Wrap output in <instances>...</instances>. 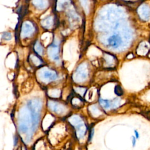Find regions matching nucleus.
Instances as JSON below:
<instances>
[{"instance_id":"nucleus-1","label":"nucleus","mask_w":150,"mask_h":150,"mask_svg":"<svg viewBox=\"0 0 150 150\" xmlns=\"http://www.w3.org/2000/svg\"><path fill=\"white\" fill-rule=\"evenodd\" d=\"M43 102L39 98H32L19 110L18 118V131L25 135V139L29 141L36 129L40 116Z\"/></svg>"},{"instance_id":"nucleus-2","label":"nucleus","mask_w":150,"mask_h":150,"mask_svg":"<svg viewBox=\"0 0 150 150\" xmlns=\"http://www.w3.org/2000/svg\"><path fill=\"white\" fill-rule=\"evenodd\" d=\"M69 121L74 127L78 138H83L86 134L87 127L82 118L79 115H73L69 118Z\"/></svg>"},{"instance_id":"nucleus-3","label":"nucleus","mask_w":150,"mask_h":150,"mask_svg":"<svg viewBox=\"0 0 150 150\" xmlns=\"http://www.w3.org/2000/svg\"><path fill=\"white\" fill-rule=\"evenodd\" d=\"M38 77L40 81L44 83L54 81L59 79L57 73L54 70L47 67L40 69L38 71Z\"/></svg>"},{"instance_id":"nucleus-4","label":"nucleus","mask_w":150,"mask_h":150,"mask_svg":"<svg viewBox=\"0 0 150 150\" xmlns=\"http://www.w3.org/2000/svg\"><path fill=\"white\" fill-rule=\"evenodd\" d=\"M88 69L86 63L81 64L77 68L73 75V79L74 82L82 83L88 77Z\"/></svg>"},{"instance_id":"nucleus-5","label":"nucleus","mask_w":150,"mask_h":150,"mask_svg":"<svg viewBox=\"0 0 150 150\" xmlns=\"http://www.w3.org/2000/svg\"><path fill=\"white\" fill-rule=\"evenodd\" d=\"M47 105L49 110L51 111L58 115H63L67 112L66 107L59 102L50 100L48 101Z\"/></svg>"},{"instance_id":"nucleus-6","label":"nucleus","mask_w":150,"mask_h":150,"mask_svg":"<svg viewBox=\"0 0 150 150\" xmlns=\"http://www.w3.org/2000/svg\"><path fill=\"white\" fill-rule=\"evenodd\" d=\"M47 53L49 57L55 62H60L59 46L58 43L53 42L47 49Z\"/></svg>"},{"instance_id":"nucleus-7","label":"nucleus","mask_w":150,"mask_h":150,"mask_svg":"<svg viewBox=\"0 0 150 150\" xmlns=\"http://www.w3.org/2000/svg\"><path fill=\"white\" fill-rule=\"evenodd\" d=\"M35 29L33 25L29 22H25L21 28V36L22 38L30 36L34 32Z\"/></svg>"},{"instance_id":"nucleus-8","label":"nucleus","mask_w":150,"mask_h":150,"mask_svg":"<svg viewBox=\"0 0 150 150\" xmlns=\"http://www.w3.org/2000/svg\"><path fill=\"white\" fill-rule=\"evenodd\" d=\"M122 40L118 34H114L107 39L108 46L113 48H117L122 45Z\"/></svg>"},{"instance_id":"nucleus-9","label":"nucleus","mask_w":150,"mask_h":150,"mask_svg":"<svg viewBox=\"0 0 150 150\" xmlns=\"http://www.w3.org/2000/svg\"><path fill=\"white\" fill-rule=\"evenodd\" d=\"M138 12L140 18L144 21H147L150 18V8L146 5H141L139 8Z\"/></svg>"},{"instance_id":"nucleus-10","label":"nucleus","mask_w":150,"mask_h":150,"mask_svg":"<svg viewBox=\"0 0 150 150\" xmlns=\"http://www.w3.org/2000/svg\"><path fill=\"white\" fill-rule=\"evenodd\" d=\"M117 100L118 99H116V101H115V102L112 104V101L111 102L110 100H104V99H102V98H100L99 99V103L100 104L102 105V107H103L105 108H110L111 107H117Z\"/></svg>"},{"instance_id":"nucleus-11","label":"nucleus","mask_w":150,"mask_h":150,"mask_svg":"<svg viewBox=\"0 0 150 150\" xmlns=\"http://www.w3.org/2000/svg\"><path fill=\"white\" fill-rule=\"evenodd\" d=\"M33 5L38 9H44L47 6V1L46 0H33Z\"/></svg>"},{"instance_id":"nucleus-12","label":"nucleus","mask_w":150,"mask_h":150,"mask_svg":"<svg viewBox=\"0 0 150 150\" xmlns=\"http://www.w3.org/2000/svg\"><path fill=\"white\" fill-rule=\"evenodd\" d=\"M53 22V18H52V16H48V17L46 18L43 20H42V25H43V26L44 28L49 29V28H50L52 26Z\"/></svg>"},{"instance_id":"nucleus-13","label":"nucleus","mask_w":150,"mask_h":150,"mask_svg":"<svg viewBox=\"0 0 150 150\" xmlns=\"http://www.w3.org/2000/svg\"><path fill=\"white\" fill-rule=\"evenodd\" d=\"M34 50H35V52L37 54H38L39 55H42L43 54V47L42 46V45H40V43L39 42H36V43L35 44Z\"/></svg>"},{"instance_id":"nucleus-14","label":"nucleus","mask_w":150,"mask_h":150,"mask_svg":"<svg viewBox=\"0 0 150 150\" xmlns=\"http://www.w3.org/2000/svg\"><path fill=\"white\" fill-rule=\"evenodd\" d=\"M30 60L36 66H39L42 63V61L38 56L35 55H32L30 56Z\"/></svg>"},{"instance_id":"nucleus-15","label":"nucleus","mask_w":150,"mask_h":150,"mask_svg":"<svg viewBox=\"0 0 150 150\" xmlns=\"http://www.w3.org/2000/svg\"><path fill=\"white\" fill-rule=\"evenodd\" d=\"M114 92L118 96H121L123 94L122 89L120 86H115L114 88Z\"/></svg>"},{"instance_id":"nucleus-16","label":"nucleus","mask_w":150,"mask_h":150,"mask_svg":"<svg viewBox=\"0 0 150 150\" xmlns=\"http://www.w3.org/2000/svg\"><path fill=\"white\" fill-rule=\"evenodd\" d=\"M81 5L84 8V10L88 12V0H80Z\"/></svg>"},{"instance_id":"nucleus-17","label":"nucleus","mask_w":150,"mask_h":150,"mask_svg":"<svg viewBox=\"0 0 150 150\" xmlns=\"http://www.w3.org/2000/svg\"><path fill=\"white\" fill-rule=\"evenodd\" d=\"M2 38L6 40H9L12 39V35L10 32H4L2 35Z\"/></svg>"},{"instance_id":"nucleus-18","label":"nucleus","mask_w":150,"mask_h":150,"mask_svg":"<svg viewBox=\"0 0 150 150\" xmlns=\"http://www.w3.org/2000/svg\"><path fill=\"white\" fill-rule=\"evenodd\" d=\"M136 138L134 136H132V138H131V141H132V146H134L136 144Z\"/></svg>"},{"instance_id":"nucleus-19","label":"nucleus","mask_w":150,"mask_h":150,"mask_svg":"<svg viewBox=\"0 0 150 150\" xmlns=\"http://www.w3.org/2000/svg\"><path fill=\"white\" fill-rule=\"evenodd\" d=\"M93 135H94V129L92 128V129H91V131H90V135H89V140H90V141L92 139Z\"/></svg>"},{"instance_id":"nucleus-20","label":"nucleus","mask_w":150,"mask_h":150,"mask_svg":"<svg viewBox=\"0 0 150 150\" xmlns=\"http://www.w3.org/2000/svg\"><path fill=\"white\" fill-rule=\"evenodd\" d=\"M134 132H135V138L137 139V138H138L139 137V133L138 132V131H134Z\"/></svg>"},{"instance_id":"nucleus-21","label":"nucleus","mask_w":150,"mask_h":150,"mask_svg":"<svg viewBox=\"0 0 150 150\" xmlns=\"http://www.w3.org/2000/svg\"><path fill=\"white\" fill-rule=\"evenodd\" d=\"M17 142H18V138L15 137L14 138V145H16L17 144Z\"/></svg>"}]
</instances>
